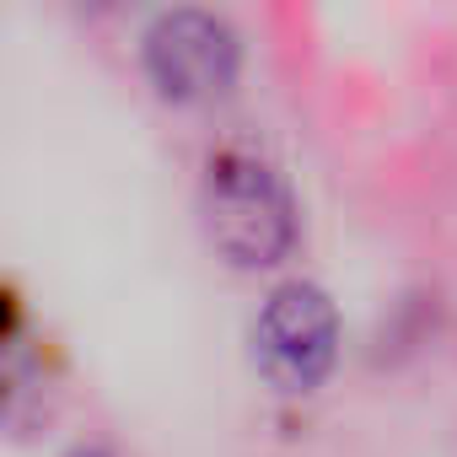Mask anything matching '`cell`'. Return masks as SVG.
<instances>
[{
	"label": "cell",
	"mask_w": 457,
	"mask_h": 457,
	"mask_svg": "<svg viewBox=\"0 0 457 457\" xmlns=\"http://www.w3.org/2000/svg\"><path fill=\"white\" fill-rule=\"evenodd\" d=\"M204 232L220 259H232L237 270H270L291 259L296 248V199L286 178L243 151L226 145L204 167Z\"/></svg>",
	"instance_id": "1"
},
{
	"label": "cell",
	"mask_w": 457,
	"mask_h": 457,
	"mask_svg": "<svg viewBox=\"0 0 457 457\" xmlns=\"http://www.w3.org/2000/svg\"><path fill=\"white\" fill-rule=\"evenodd\" d=\"M145 76L178 108L220 103L243 76V44L232 22L204 6H172L145 33Z\"/></svg>",
	"instance_id": "2"
},
{
	"label": "cell",
	"mask_w": 457,
	"mask_h": 457,
	"mask_svg": "<svg viewBox=\"0 0 457 457\" xmlns=\"http://www.w3.org/2000/svg\"><path fill=\"white\" fill-rule=\"evenodd\" d=\"M253 361L280 393H312L339 361V312L323 286H280L253 323Z\"/></svg>",
	"instance_id": "3"
},
{
	"label": "cell",
	"mask_w": 457,
	"mask_h": 457,
	"mask_svg": "<svg viewBox=\"0 0 457 457\" xmlns=\"http://www.w3.org/2000/svg\"><path fill=\"white\" fill-rule=\"evenodd\" d=\"M17 318H22V307H17V296L0 286V345H6L12 334H17Z\"/></svg>",
	"instance_id": "4"
},
{
	"label": "cell",
	"mask_w": 457,
	"mask_h": 457,
	"mask_svg": "<svg viewBox=\"0 0 457 457\" xmlns=\"http://www.w3.org/2000/svg\"><path fill=\"white\" fill-rule=\"evenodd\" d=\"M71 457H113V452H103V446H76Z\"/></svg>",
	"instance_id": "5"
},
{
	"label": "cell",
	"mask_w": 457,
	"mask_h": 457,
	"mask_svg": "<svg viewBox=\"0 0 457 457\" xmlns=\"http://www.w3.org/2000/svg\"><path fill=\"white\" fill-rule=\"evenodd\" d=\"M87 6H97V12H113V6H124V0H87Z\"/></svg>",
	"instance_id": "6"
}]
</instances>
